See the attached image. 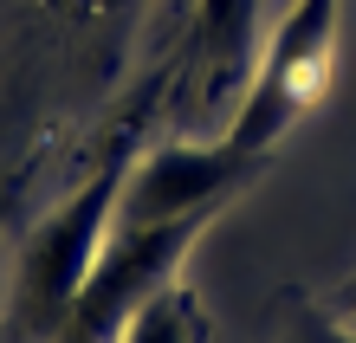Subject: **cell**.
<instances>
[{"instance_id": "277c9868", "label": "cell", "mask_w": 356, "mask_h": 343, "mask_svg": "<svg viewBox=\"0 0 356 343\" xmlns=\"http://www.w3.org/2000/svg\"><path fill=\"white\" fill-rule=\"evenodd\" d=\"M123 343H188V324H181V305L175 298H156L149 311L130 324V337Z\"/></svg>"}, {"instance_id": "6da1fadb", "label": "cell", "mask_w": 356, "mask_h": 343, "mask_svg": "<svg viewBox=\"0 0 356 343\" xmlns=\"http://www.w3.org/2000/svg\"><path fill=\"white\" fill-rule=\"evenodd\" d=\"M330 19H337V0H298V13L285 19L279 46H272V58H266V72H259V84H253V97H246V111H240L227 143L259 156L298 111H311V97L330 78Z\"/></svg>"}, {"instance_id": "3957f363", "label": "cell", "mask_w": 356, "mask_h": 343, "mask_svg": "<svg viewBox=\"0 0 356 343\" xmlns=\"http://www.w3.org/2000/svg\"><path fill=\"white\" fill-rule=\"evenodd\" d=\"M253 33V0H207V39L214 52H240Z\"/></svg>"}, {"instance_id": "5b68a950", "label": "cell", "mask_w": 356, "mask_h": 343, "mask_svg": "<svg viewBox=\"0 0 356 343\" xmlns=\"http://www.w3.org/2000/svg\"><path fill=\"white\" fill-rule=\"evenodd\" d=\"M343 311H350V324H356V285H350V292H343Z\"/></svg>"}, {"instance_id": "7a4b0ae2", "label": "cell", "mask_w": 356, "mask_h": 343, "mask_svg": "<svg viewBox=\"0 0 356 343\" xmlns=\"http://www.w3.org/2000/svg\"><path fill=\"white\" fill-rule=\"evenodd\" d=\"M246 168H253V149H240V143H227V149H162L130 188V227L195 221L201 207L227 201V188Z\"/></svg>"}]
</instances>
